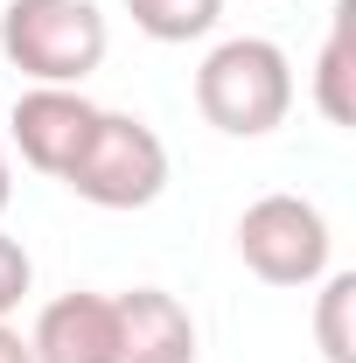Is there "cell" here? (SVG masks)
Segmentation results:
<instances>
[{"mask_svg": "<svg viewBox=\"0 0 356 363\" xmlns=\"http://www.w3.org/2000/svg\"><path fill=\"white\" fill-rule=\"evenodd\" d=\"M196 112L230 140H259L294 112V63L266 35H230L196 70Z\"/></svg>", "mask_w": 356, "mask_h": 363, "instance_id": "6da1fadb", "label": "cell"}, {"mask_svg": "<svg viewBox=\"0 0 356 363\" xmlns=\"http://www.w3.org/2000/svg\"><path fill=\"white\" fill-rule=\"evenodd\" d=\"M105 14L91 0H7L0 56L35 84H84L105 63Z\"/></svg>", "mask_w": 356, "mask_h": 363, "instance_id": "7a4b0ae2", "label": "cell"}, {"mask_svg": "<svg viewBox=\"0 0 356 363\" xmlns=\"http://www.w3.org/2000/svg\"><path fill=\"white\" fill-rule=\"evenodd\" d=\"M70 189L84 196L91 210H147L168 189V147L161 133L133 119V112H98L84 154L70 161Z\"/></svg>", "mask_w": 356, "mask_h": 363, "instance_id": "3957f363", "label": "cell"}, {"mask_svg": "<svg viewBox=\"0 0 356 363\" xmlns=\"http://www.w3.org/2000/svg\"><path fill=\"white\" fill-rule=\"evenodd\" d=\"M328 217L308 196H259L238 217V259L266 286H314L328 272Z\"/></svg>", "mask_w": 356, "mask_h": 363, "instance_id": "277c9868", "label": "cell"}, {"mask_svg": "<svg viewBox=\"0 0 356 363\" xmlns=\"http://www.w3.org/2000/svg\"><path fill=\"white\" fill-rule=\"evenodd\" d=\"M14 147H21V161L35 168V175H70V161L84 154L91 126H98V105H91L77 84H35L14 98Z\"/></svg>", "mask_w": 356, "mask_h": 363, "instance_id": "5b68a950", "label": "cell"}, {"mask_svg": "<svg viewBox=\"0 0 356 363\" xmlns=\"http://www.w3.org/2000/svg\"><path fill=\"white\" fill-rule=\"evenodd\" d=\"M28 350L35 363H119V308L105 294H63L43 308Z\"/></svg>", "mask_w": 356, "mask_h": 363, "instance_id": "8992f818", "label": "cell"}, {"mask_svg": "<svg viewBox=\"0 0 356 363\" xmlns=\"http://www.w3.org/2000/svg\"><path fill=\"white\" fill-rule=\"evenodd\" d=\"M112 308H119V363H196V321L175 294L133 286Z\"/></svg>", "mask_w": 356, "mask_h": 363, "instance_id": "52a82bcc", "label": "cell"}, {"mask_svg": "<svg viewBox=\"0 0 356 363\" xmlns=\"http://www.w3.org/2000/svg\"><path fill=\"white\" fill-rule=\"evenodd\" d=\"M356 0H335V21H328V43H321V63H314V105L328 126H350L356 119Z\"/></svg>", "mask_w": 356, "mask_h": 363, "instance_id": "ba28073f", "label": "cell"}, {"mask_svg": "<svg viewBox=\"0 0 356 363\" xmlns=\"http://www.w3.org/2000/svg\"><path fill=\"white\" fill-rule=\"evenodd\" d=\"M126 14L147 43H196L217 28L223 0H126Z\"/></svg>", "mask_w": 356, "mask_h": 363, "instance_id": "9c48e42d", "label": "cell"}, {"mask_svg": "<svg viewBox=\"0 0 356 363\" xmlns=\"http://www.w3.org/2000/svg\"><path fill=\"white\" fill-rule=\"evenodd\" d=\"M350 308H356V272H328L314 294V342L328 363H356V335H350Z\"/></svg>", "mask_w": 356, "mask_h": 363, "instance_id": "30bf717a", "label": "cell"}, {"mask_svg": "<svg viewBox=\"0 0 356 363\" xmlns=\"http://www.w3.org/2000/svg\"><path fill=\"white\" fill-rule=\"evenodd\" d=\"M28 286H35V266H28V252L0 230V321L14 315L21 301H28Z\"/></svg>", "mask_w": 356, "mask_h": 363, "instance_id": "8fae6325", "label": "cell"}, {"mask_svg": "<svg viewBox=\"0 0 356 363\" xmlns=\"http://www.w3.org/2000/svg\"><path fill=\"white\" fill-rule=\"evenodd\" d=\"M0 363H35L28 335H21V328H7V321H0Z\"/></svg>", "mask_w": 356, "mask_h": 363, "instance_id": "7c38bea8", "label": "cell"}, {"mask_svg": "<svg viewBox=\"0 0 356 363\" xmlns=\"http://www.w3.org/2000/svg\"><path fill=\"white\" fill-rule=\"evenodd\" d=\"M7 196H14V189H7V154H0V210H7Z\"/></svg>", "mask_w": 356, "mask_h": 363, "instance_id": "4fadbf2b", "label": "cell"}]
</instances>
